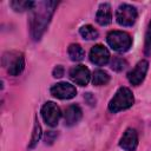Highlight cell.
Segmentation results:
<instances>
[{
    "label": "cell",
    "mask_w": 151,
    "mask_h": 151,
    "mask_svg": "<svg viewBox=\"0 0 151 151\" xmlns=\"http://www.w3.org/2000/svg\"><path fill=\"white\" fill-rule=\"evenodd\" d=\"M96 20L101 26H106L112 21V11H111L110 4L104 2L99 6L96 14Z\"/></svg>",
    "instance_id": "11"
},
{
    "label": "cell",
    "mask_w": 151,
    "mask_h": 151,
    "mask_svg": "<svg viewBox=\"0 0 151 151\" xmlns=\"http://www.w3.org/2000/svg\"><path fill=\"white\" fill-rule=\"evenodd\" d=\"M25 67V59L22 54H15L13 58H11V61L8 64V73L11 76H18L22 72Z\"/></svg>",
    "instance_id": "13"
},
{
    "label": "cell",
    "mask_w": 151,
    "mask_h": 151,
    "mask_svg": "<svg viewBox=\"0 0 151 151\" xmlns=\"http://www.w3.org/2000/svg\"><path fill=\"white\" fill-rule=\"evenodd\" d=\"M147 70H149V63H147L146 60L139 61V63L134 66V68H133L132 71H130L129 74H127V79H129L130 84L136 85V86L139 85V84L144 80Z\"/></svg>",
    "instance_id": "9"
},
{
    "label": "cell",
    "mask_w": 151,
    "mask_h": 151,
    "mask_svg": "<svg viewBox=\"0 0 151 151\" xmlns=\"http://www.w3.org/2000/svg\"><path fill=\"white\" fill-rule=\"evenodd\" d=\"M119 145L125 151H134L138 145V134L134 129H127L120 138Z\"/></svg>",
    "instance_id": "10"
},
{
    "label": "cell",
    "mask_w": 151,
    "mask_h": 151,
    "mask_svg": "<svg viewBox=\"0 0 151 151\" xmlns=\"http://www.w3.org/2000/svg\"><path fill=\"white\" fill-rule=\"evenodd\" d=\"M125 67H126V61L123 58H114L111 63V68L117 71V72L123 71Z\"/></svg>",
    "instance_id": "19"
},
{
    "label": "cell",
    "mask_w": 151,
    "mask_h": 151,
    "mask_svg": "<svg viewBox=\"0 0 151 151\" xmlns=\"http://www.w3.org/2000/svg\"><path fill=\"white\" fill-rule=\"evenodd\" d=\"M90 60L94 65L103 66V65L109 63V60H110V52H109V50L104 45H100V44L94 45L91 48V52H90Z\"/></svg>",
    "instance_id": "6"
},
{
    "label": "cell",
    "mask_w": 151,
    "mask_h": 151,
    "mask_svg": "<svg viewBox=\"0 0 151 151\" xmlns=\"http://www.w3.org/2000/svg\"><path fill=\"white\" fill-rule=\"evenodd\" d=\"M64 76V67L61 65H58L53 68V77L54 78H61Z\"/></svg>",
    "instance_id": "21"
},
{
    "label": "cell",
    "mask_w": 151,
    "mask_h": 151,
    "mask_svg": "<svg viewBox=\"0 0 151 151\" xmlns=\"http://www.w3.org/2000/svg\"><path fill=\"white\" fill-rule=\"evenodd\" d=\"M110 81V76L107 72L103 71V70H97L94 71L93 76H92V83L96 86H103L106 85Z\"/></svg>",
    "instance_id": "15"
},
{
    "label": "cell",
    "mask_w": 151,
    "mask_h": 151,
    "mask_svg": "<svg viewBox=\"0 0 151 151\" xmlns=\"http://www.w3.org/2000/svg\"><path fill=\"white\" fill-rule=\"evenodd\" d=\"M57 5L58 2L55 1H41L38 4L35 2L29 18L31 35L34 40H39L46 31Z\"/></svg>",
    "instance_id": "1"
},
{
    "label": "cell",
    "mask_w": 151,
    "mask_h": 151,
    "mask_svg": "<svg viewBox=\"0 0 151 151\" xmlns=\"http://www.w3.org/2000/svg\"><path fill=\"white\" fill-rule=\"evenodd\" d=\"M40 137H41V126H40L39 122L35 120L34 122V127H33V133H32V137H31V142H29L28 147L29 149H33L38 144Z\"/></svg>",
    "instance_id": "18"
},
{
    "label": "cell",
    "mask_w": 151,
    "mask_h": 151,
    "mask_svg": "<svg viewBox=\"0 0 151 151\" xmlns=\"http://www.w3.org/2000/svg\"><path fill=\"white\" fill-rule=\"evenodd\" d=\"M51 93L59 99H71L76 97L77 90L73 85L68 83H58L51 87Z\"/></svg>",
    "instance_id": "8"
},
{
    "label": "cell",
    "mask_w": 151,
    "mask_h": 151,
    "mask_svg": "<svg viewBox=\"0 0 151 151\" xmlns=\"http://www.w3.org/2000/svg\"><path fill=\"white\" fill-rule=\"evenodd\" d=\"M134 101L133 94L130 88L127 87H120L113 96V98L109 103V110L113 113H117L119 111L126 110L132 106Z\"/></svg>",
    "instance_id": "2"
},
{
    "label": "cell",
    "mask_w": 151,
    "mask_h": 151,
    "mask_svg": "<svg viewBox=\"0 0 151 151\" xmlns=\"http://www.w3.org/2000/svg\"><path fill=\"white\" fill-rule=\"evenodd\" d=\"M107 44L117 52H126L132 45V38L123 31H111L106 37Z\"/></svg>",
    "instance_id": "3"
},
{
    "label": "cell",
    "mask_w": 151,
    "mask_h": 151,
    "mask_svg": "<svg viewBox=\"0 0 151 151\" xmlns=\"http://www.w3.org/2000/svg\"><path fill=\"white\" fill-rule=\"evenodd\" d=\"M80 35L86 40H93L98 38V31L91 25H84L79 29Z\"/></svg>",
    "instance_id": "17"
},
{
    "label": "cell",
    "mask_w": 151,
    "mask_h": 151,
    "mask_svg": "<svg viewBox=\"0 0 151 151\" xmlns=\"http://www.w3.org/2000/svg\"><path fill=\"white\" fill-rule=\"evenodd\" d=\"M83 116V112H81V109L78 106V105H70L66 111H65V114H64V120H65V125L67 126H72L74 124H77L80 118Z\"/></svg>",
    "instance_id": "12"
},
{
    "label": "cell",
    "mask_w": 151,
    "mask_h": 151,
    "mask_svg": "<svg viewBox=\"0 0 151 151\" xmlns=\"http://www.w3.org/2000/svg\"><path fill=\"white\" fill-rule=\"evenodd\" d=\"M41 117L48 126H55L61 117L59 106L53 101H47L41 107Z\"/></svg>",
    "instance_id": "5"
},
{
    "label": "cell",
    "mask_w": 151,
    "mask_h": 151,
    "mask_svg": "<svg viewBox=\"0 0 151 151\" xmlns=\"http://www.w3.org/2000/svg\"><path fill=\"white\" fill-rule=\"evenodd\" d=\"M138 18L137 9L127 4L120 5L116 11V20L120 26H132Z\"/></svg>",
    "instance_id": "4"
},
{
    "label": "cell",
    "mask_w": 151,
    "mask_h": 151,
    "mask_svg": "<svg viewBox=\"0 0 151 151\" xmlns=\"http://www.w3.org/2000/svg\"><path fill=\"white\" fill-rule=\"evenodd\" d=\"M68 55L73 61H80L85 57V51L79 44H71L68 46Z\"/></svg>",
    "instance_id": "14"
},
{
    "label": "cell",
    "mask_w": 151,
    "mask_h": 151,
    "mask_svg": "<svg viewBox=\"0 0 151 151\" xmlns=\"http://www.w3.org/2000/svg\"><path fill=\"white\" fill-rule=\"evenodd\" d=\"M144 50L146 54H151V21L149 24L146 34H145V45H144Z\"/></svg>",
    "instance_id": "20"
},
{
    "label": "cell",
    "mask_w": 151,
    "mask_h": 151,
    "mask_svg": "<svg viewBox=\"0 0 151 151\" xmlns=\"http://www.w3.org/2000/svg\"><path fill=\"white\" fill-rule=\"evenodd\" d=\"M11 7L17 11V12H24V11H32L33 7L35 6V2L33 1H27V0H15V1H11L9 2Z\"/></svg>",
    "instance_id": "16"
},
{
    "label": "cell",
    "mask_w": 151,
    "mask_h": 151,
    "mask_svg": "<svg viewBox=\"0 0 151 151\" xmlns=\"http://www.w3.org/2000/svg\"><path fill=\"white\" fill-rule=\"evenodd\" d=\"M70 78L73 83L80 86H86L91 79L90 71L84 65H77L70 70Z\"/></svg>",
    "instance_id": "7"
}]
</instances>
